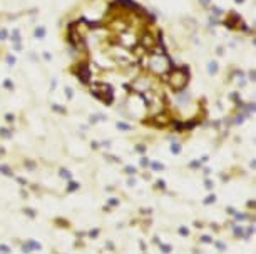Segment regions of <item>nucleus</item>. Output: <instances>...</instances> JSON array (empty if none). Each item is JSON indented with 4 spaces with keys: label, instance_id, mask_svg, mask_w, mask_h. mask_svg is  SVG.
<instances>
[{
    "label": "nucleus",
    "instance_id": "obj_4",
    "mask_svg": "<svg viewBox=\"0 0 256 254\" xmlns=\"http://www.w3.org/2000/svg\"><path fill=\"white\" fill-rule=\"evenodd\" d=\"M214 201H216V196H214V194H211V196H208L204 199V204H211V202H214Z\"/></svg>",
    "mask_w": 256,
    "mask_h": 254
},
{
    "label": "nucleus",
    "instance_id": "obj_6",
    "mask_svg": "<svg viewBox=\"0 0 256 254\" xmlns=\"http://www.w3.org/2000/svg\"><path fill=\"white\" fill-rule=\"evenodd\" d=\"M161 251L166 252V254H169L171 252V246L169 244H161Z\"/></svg>",
    "mask_w": 256,
    "mask_h": 254
},
{
    "label": "nucleus",
    "instance_id": "obj_23",
    "mask_svg": "<svg viewBox=\"0 0 256 254\" xmlns=\"http://www.w3.org/2000/svg\"><path fill=\"white\" fill-rule=\"evenodd\" d=\"M127 172H129V174H134V172H136V171H134L132 167H127Z\"/></svg>",
    "mask_w": 256,
    "mask_h": 254
},
{
    "label": "nucleus",
    "instance_id": "obj_18",
    "mask_svg": "<svg viewBox=\"0 0 256 254\" xmlns=\"http://www.w3.org/2000/svg\"><path fill=\"white\" fill-rule=\"evenodd\" d=\"M157 187H161V189H164V187H166V186H164V182H162L161 179H159V182H157Z\"/></svg>",
    "mask_w": 256,
    "mask_h": 254
},
{
    "label": "nucleus",
    "instance_id": "obj_17",
    "mask_svg": "<svg viewBox=\"0 0 256 254\" xmlns=\"http://www.w3.org/2000/svg\"><path fill=\"white\" fill-rule=\"evenodd\" d=\"M204 186H206L208 189H211V187H213V182H211V181H206V182H204Z\"/></svg>",
    "mask_w": 256,
    "mask_h": 254
},
{
    "label": "nucleus",
    "instance_id": "obj_12",
    "mask_svg": "<svg viewBox=\"0 0 256 254\" xmlns=\"http://www.w3.org/2000/svg\"><path fill=\"white\" fill-rule=\"evenodd\" d=\"M97 234H99V229H92L89 236H91V237H97Z\"/></svg>",
    "mask_w": 256,
    "mask_h": 254
},
{
    "label": "nucleus",
    "instance_id": "obj_10",
    "mask_svg": "<svg viewBox=\"0 0 256 254\" xmlns=\"http://www.w3.org/2000/svg\"><path fill=\"white\" fill-rule=\"evenodd\" d=\"M64 221H65V219H55V224H57V226L60 224V226H64V227H67L69 224H67V222H64Z\"/></svg>",
    "mask_w": 256,
    "mask_h": 254
},
{
    "label": "nucleus",
    "instance_id": "obj_19",
    "mask_svg": "<svg viewBox=\"0 0 256 254\" xmlns=\"http://www.w3.org/2000/svg\"><path fill=\"white\" fill-rule=\"evenodd\" d=\"M60 174H62V176H65V177H70V174H69L67 171H60Z\"/></svg>",
    "mask_w": 256,
    "mask_h": 254
},
{
    "label": "nucleus",
    "instance_id": "obj_16",
    "mask_svg": "<svg viewBox=\"0 0 256 254\" xmlns=\"http://www.w3.org/2000/svg\"><path fill=\"white\" fill-rule=\"evenodd\" d=\"M2 172H3V174H7V176H12V172H10V169H5V167H3V169H2Z\"/></svg>",
    "mask_w": 256,
    "mask_h": 254
},
{
    "label": "nucleus",
    "instance_id": "obj_1",
    "mask_svg": "<svg viewBox=\"0 0 256 254\" xmlns=\"http://www.w3.org/2000/svg\"><path fill=\"white\" fill-rule=\"evenodd\" d=\"M27 246H28L30 249H34V251H40V249H42L40 242H37V241H28V242H27Z\"/></svg>",
    "mask_w": 256,
    "mask_h": 254
},
{
    "label": "nucleus",
    "instance_id": "obj_8",
    "mask_svg": "<svg viewBox=\"0 0 256 254\" xmlns=\"http://www.w3.org/2000/svg\"><path fill=\"white\" fill-rule=\"evenodd\" d=\"M76 189H79V184H76V182H69L67 190H76Z\"/></svg>",
    "mask_w": 256,
    "mask_h": 254
},
{
    "label": "nucleus",
    "instance_id": "obj_11",
    "mask_svg": "<svg viewBox=\"0 0 256 254\" xmlns=\"http://www.w3.org/2000/svg\"><path fill=\"white\" fill-rule=\"evenodd\" d=\"M216 248H218L219 251H224V249H226V246H224V242H216Z\"/></svg>",
    "mask_w": 256,
    "mask_h": 254
},
{
    "label": "nucleus",
    "instance_id": "obj_5",
    "mask_svg": "<svg viewBox=\"0 0 256 254\" xmlns=\"http://www.w3.org/2000/svg\"><path fill=\"white\" fill-rule=\"evenodd\" d=\"M0 252H2V254H9L10 252V248H9V246H5V244H0Z\"/></svg>",
    "mask_w": 256,
    "mask_h": 254
},
{
    "label": "nucleus",
    "instance_id": "obj_22",
    "mask_svg": "<svg viewBox=\"0 0 256 254\" xmlns=\"http://www.w3.org/2000/svg\"><path fill=\"white\" fill-rule=\"evenodd\" d=\"M226 211H228V212H229V214H236V211H234V209H231V207H228Z\"/></svg>",
    "mask_w": 256,
    "mask_h": 254
},
{
    "label": "nucleus",
    "instance_id": "obj_7",
    "mask_svg": "<svg viewBox=\"0 0 256 254\" xmlns=\"http://www.w3.org/2000/svg\"><path fill=\"white\" fill-rule=\"evenodd\" d=\"M179 232H181V236H189V229L184 227V226H181V227H179Z\"/></svg>",
    "mask_w": 256,
    "mask_h": 254
},
{
    "label": "nucleus",
    "instance_id": "obj_13",
    "mask_svg": "<svg viewBox=\"0 0 256 254\" xmlns=\"http://www.w3.org/2000/svg\"><path fill=\"white\" fill-rule=\"evenodd\" d=\"M119 204V199H109V206H117Z\"/></svg>",
    "mask_w": 256,
    "mask_h": 254
},
{
    "label": "nucleus",
    "instance_id": "obj_14",
    "mask_svg": "<svg viewBox=\"0 0 256 254\" xmlns=\"http://www.w3.org/2000/svg\"><path fill=\"white\" fill-rule=\"evenodd\" d=\"M201 241H202V242H211L213 239L209 237V236H202V237H201Z\"/></svg>",
    "mask_w": 256,
    "mask_h": 254
},
{
    "label": "nucleus",
    "instance_id": "obj_20",
    "mask_svg": "<svg viewBox=\"0 0 256 254\" xmlns=\"http://www.w3.org/2000/svg\"><path fill=\"white\" fill-rule=\"evenodd\" d=\"M107 249H114V244L111 241H107Z\"/></svg>",
    "mask_w": 256,
    "mask_h": 254
},
{
    "label": "nucleus",
    "instance_id": "obj_3",
    "mask_svg": "<svg viewBox=\"0 0 256 254\" xmlns=\"http://www.w3.org/2000/svg\"><path fill=\"white\" fill-rule=\"evenodd\" d=\"M151 167L154 169V171H162V169H164V165H162V164H159V162H152V164H151Z\"/></svg>",
    "mask_w": 256,
    "mask_h": 254
},
{
    "label": "nucleus",
    "instance_id": "obj_15",
    "mask_svg": "<svg viewBox=\"0 0 256 254\" xmlns=\"http://www.w3.org/2000/svg\"><path fill=\"white\" fill-rule=\"evenodd\" d=\"M248 207H250V209H254V201H253V199L248 201Z\"/></svg>",
    "mask_w": 256,
    "mask_h": 254
},
{
    "label": "nucleus",
    "instance_id": "obj_9",
    "mask_svg": "<svg viewBox=\"0 0 256 254\" xmlns=\"http://www.w3.org/2000/svg\"><path fill=\"white\" fill-rule=\"evenodd\" d=\"M24 212H25L28 217H35V211H32V209H24Z\"/></svg>",
    "mask_w": 256,
    "mask_h": 254
},
{
    "label": "nucleus",
    "instance_id": "obj_2",
    "mask_svg": "<svg viewBox=\"0 0 256 254\" xmlns=\"http://www.w3.org/2000/svg\"><path fill=\"white\" fill-rule=\"evenodd\" d=\"M243 232H244V229L234 226V236H236V237H243Z\"/></svg>",
    "mask_w": 256,
    "mask_h": 254
},
{
    "label": "nucleus",
    "instance_id": "obj_21",
    "mask_svg": "<svg viewBox=\"0 0 256 254\" xmlns=\"http://www.w3.org/2000/svg\"><path fill=\"white\" fill-rule=\"evenodd\" d=\"M172 150H174V152H179V146H176V144H174V146H172Z\"/></svg>",
    "mask_w": 256,
    "mask_h": 254
}]
</instances>
